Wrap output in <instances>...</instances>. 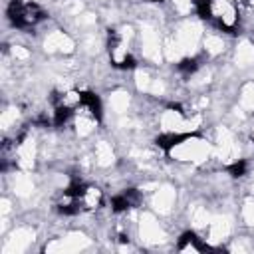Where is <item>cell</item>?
<instances>
[{
  "label": "cell",
  "mask_w": 254,
  "mask_h": 254,
  "mask_svg": "<svg viewBox=\"0 0 254 254\" xmlns=\"http://www.w3.org/2000/svg\"><path fill=\"white\" fill-rule=\"evenodd\" d=\"M77 200H79L81 210L93 212L103 204V190L99 187H93V185H83L77 192Z\"/></svg>",
  "instance_id": "3"
},
{
  "label": "cell",
  "mask_w": 254,
  "mask_h": 254,
  "mask_svg": "<svg viewBox=\"0 0 254 254\" xmlns=\"http://www.w3.org/2000/svg\"><path fill=\"white\" fill-rule=\"evenodd\" d=\"M194 2H196V0H192V6H194Z\"/></svg>",
  "instance_id": "5"
},
{
  "label": "cell",
  "mask_w": 254,
  "mask_h": 254,
  "mask_svg": "<svg viewBox=\"0 0 254 254\" xmlns=\"http://www.w3.org/2000/svg\"><path fill=\"white\" fill-rule=\"evenodd\" d=\"M208 20L220 30L232 32L240 24V6L236 0H208Z\"/></svg>",
  "instance_id": "2"
},
{
  "label": "cell",
  "mask_w": 254,
  "mask_h": 254,
  "mask_svg": "<svg viewBox=\"0 0 254 254\" xmlns=\"http://www.w3.org/2000/svg\"><path fill=\"white\" fill-rule=\"evenodd\" d=\"M177 250L179 252H204V250H210V246L202 242V238H198L192 230H187L185 234H181L177 242Z\"/></svg>",
  "instance_id": "4"
},
{
  "label": "cell",
  "mask_w": 254,
  "mask_h": 254,
  "mask_svg": "<svg viewBox=\"0 0 254 254\" xmlns=\"http://www.w3.org/2000/svg\"><path fill=\"white\" fill-rule=\"evenodd\" d=\"M8 18L12 20L14 28L26 30V28L38 26L46 18V12L42 10L40 4H36L32 0H10V4H8Z\"/></svg>",
  "instance_id": "1"
}]
</instances>
